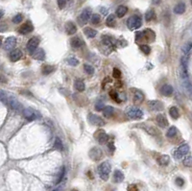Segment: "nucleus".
Listing matches in <instances>:
<instances>
[{"label": "nucleus", "instance_id": "obj_52", "mask_svg": "<svg viewBox=\"0 0 192 191\" xmlns=\"http://www.w3.org/2000/svg\"><path fill=\"white\" fill-rule=\"evenodd\" d=\"M108 145H109V148H110L111 151H114V145H113V141H110Z\"/></svg>", "mask_w": 192, "mask_h": 191}, {"label": "nucleus", "instance_id": "obj_23", "mask_svg": "<svg viewBox=\"0 0 192 191\" xmlns=\"http://www.w3.org/2000/svg\"><path fill=\"white\" fill-rule=\"evenodd\" d=\"M186 4L183 2H180L174 7V13H177V15H183L186 12Z\"/></svg>", "mask_w": 192, "mask_h": 191}, {"label": "nucleus", "instance_id": "obj_43", "mask_svg": "<svg viewBox=\"0 0 192 191\" xmlns=\"http://www.w3.org/2000/svg\"><path fill=\"white\" fill-rule=\"evenodd\" d=\"M8 97H9V94L5 91H3V90H0V101H3L7 103V100H8Z\"/></svg>", "mask_w": 192, "mask_h": 191}, {"label": "nucleus", "instance_id": "obj_37", "mask_svg": "<svg viewBox=\"0 0 192 191\" xmlns=\"http://www.w3.org/2000/svg\"><path fill=\"white\" fill-rule=\"evenodd\" d=\"M192 49V42H187L184 46H183V48H181V51H183V55H186L189 53L190 50Z\"/></svg>", "mask_w": 192, "mask_h": 191}, {"label": "nucleus", "instance_id": "obj_28", "mask_svg": "<svg viewBox=\"0 0 192 191\" xmlns=\"http://www.w3.org/2000/svg\"><path fill=\"white\" fill-rule=\"evenodd\" d=\"M134 91V101L135 102H142L143 99H144V95L143 93L140 91V90H137V89H135L132 90Z\"/></svg>", "mask_w": 192, "mask_h": 191}, {"label": "nucleus", "instance_id": "obj_34", "mask_svg": "<svg viewBox=\"0 0 192 191\" xmlns=\"http://www.w3.org/2000/svg\"><path fill=\"white\" fill-rule=\"evenodd\" d=\"M177 133H178V130H177L176 127H174V126L173 127H170L169 130L167 131V133H166V137H169V138H172V137H174L177 134Z\"/></svg>", "mask_w": 192, "mask_h": 191}, {"label": "nucleus", "instance_id": "obj_24", "mask_svg": "<svg viewBox=\"0 0 192 191\" xmlns=\"http://www.w3.org/2000/svg\"><path fill=\"white\" fill-rule=\"evenodd\" d=\"M74 86H75V88L77 91H79V92H83V91H85V89H86V85H85V83H84L83 80L81 79H77L75 83H74Z\"/></svg>", "mask_w": 192, "mask_h": 191}, {"label": "nucleus", "instance_id": "obj_42", "mask_svg": "<svg viewBox=\"0 0 192 191\" xmlns=\"http://www.w3.org/2000/svg\"><path fill=\"white\" fill-rule=\"evenodd\" d=\"M140 50L146 55H149L150 53H151V48H150L149 45H146V44L140 45Z\"/></svg>", "mask_w": 192, "mask_h": 191}, {"label": "nucleus", "instance_id": "obj_45", "mask_svg": "<svg viewBox=\"0 0 192 191\" xmlns=\"http://www.w3.org/2000/svg\"><path fill=\"white\" fill-rule=\"evenodd\" d=\"M64 173H65V168L62 167V170L60 171V173H59V176L57 178V180H56V183H59L62 180V178H64Z\"/></svg>", "mask_w": 192, "mask_h": 191}, {"label": "nucleus", "instance_id": "obj_35", "mask_svg": "<svg viewBox=\"0 0 192 191\" xmlns=\"http://www.w3.org/2000/svg\"><path fill=\"white\" fill-rule=\"evenodd\" d=\"M156 17V13L155 12L153 11V10H149V11L146 12L145 13V19H146V21H151V20H153L154 18Z\"/></svg>", "mask_w": 192, "mask_h": 191}, {"label": "nucleus", "instance_id": "obj_56", "mask_svg": "<svg viewBox=\"0 0 192 191\" xmlns=\"http://www.w3.org/2000/svg\"><path fill=\"white\" fill-rule=\"evenodd\" d=\"M3 16H4V12H3V10H1V9H0V19L2 18V17H3Z\"/></svg>", "mask_w": 192, "mask_h": 191}, {"label": "nucleus", "instance_id": "obj_48", "mask_svg": "<svg viewBox=\"0 0 192 191\" xmlns=\"http://www.w3.org/2000/svg\"><path fill=\"white\" fill-rule=\"evenodd\" d=\"M104 104L102 102H98V103H96L95 104V110H98V112H101V110H104Z\"/></svg>", "mask_w": 192, "mask_h": 191}, {"label": "nucleus", "instance_id": "obj_30", "mask_svg": "<svg viewBox=\"0 0 192 191\" xmlns=\"http://www.w3.org/2000/svg\"><path fill=\"white\" fill-rule=\"evenodd\" d=\"M128 12V8L126 6H119L116 10V16L118 17H123Z\"/></svg>", "mask_w": 192, "mask_h": 191}, {"label": "nucleus", "instance_id": "obj_53", "mask_svg": "<svg viewBox=\"0 0 192 191\" xmlns=\"http://www.w3.org/2000/svg\"><path fill=\"white\" fill-rule=\"evenodd\" d=\"M7 80L4 76H0V83H6Z\"/></svg>", "mask_w": 192, "mask_h": 191}, {"label": "nucleus", "instance_id": "obj_51", "mask_svg": "<svg viewBox=\"0 0 192 191\" xmlns=\"http://www.w3.org/2000/svg\"><path fill=\"white\" fill-rule=\"evenodd\" d=\"M128 191H138L137 186L135 185H131L128 186Z\"/></svg>", "mask_w": 192, "mask_h": 191}, {"label": "nucleus", "instance_id": "obj_4", "mask_svg": "<svg viewBox=\"0 0 192 191\" xmlns=\"http://www.w3.org/2000/svg\"><path fill=\"white\" fill-rule=\"evenodd\" d=\"M125 114H126L127 117L131 118V119H138V118L142 117L143 112L140 109H138V108L130 107L125 110Z\"/></svg>", "mask_w": 192, "mask_h": 191}, {"label": "nucleus", "instance_id": "obj_32", "mask_svg": "<svg viewBox=\"0 0 192 191\" xmlns=\"http://www.w3.org/2000/svg\"><path fill=\"white\" fill-rule=\"evenodd\" d=\"M55 69L54 66H52V65H49V64H45L43 66V69H41V71H43V75H48L50 74L51 72H53V70Z\"/></svg>", "mask_w": 192, "mask_h": 191}, {"label": "nucleus", "instance_id": "obj_9", "mask_svg": "<svg viewBox=\"0 0 192 191\" xmlns=\"http://www.w3.org/2000/svg\"><path fill=\"white\" fill-rule=\"evenodd\" d=\"M38 44H40V40H38V37H33L32 39H30V40L28 41L27 46H26L28 52H29L30 54H33L35 52V50L38 48Z\"/></svg>", "mask_w": 192, "mask_h": 191}, {"label": "nucleus", "instance_id": "obj_57", "mask_svg": "<svg viewBox=\"0 0 192 191\" xmlns=\"http://www.w3.org/2000/svg\"><path fill=\"white\" fill-rule=\"evenodd\" d=\"M2 40H3V37H0V47H1V45H2Z\"/></svg>", "mask_w": 192, "mask_h": 191}, {"label": "nucleus", "instance_id": "obj_47", "mask_svg": "<svg viewBox=\"0 0 192 191\" xmlns=\"http://www.w3.org/2000/svg\"><path fill=\"white\" fill-rule=\"evenodd\" d=\"M110 95H111V99L113 100H114V101H116L117 103H120V100H119V97H118V94L116 92H114V91H111L110 92Z\"/></svg>", "mask_w": 192, "mask_h": 191}, {"label": "nucleus", "instance_id": "obj_2", "mask_svg": "<svg viewBox=\"0 0 192 191\" xmlns=\"http://www.w3.org/2000/svg\"><path fill=\"white\" fill-rule=\"evenodd\" d=\"M23 115L26 118L27 120L32 121V120H36V119H40L41 118V114L40 112L32 109V108H27V109L23 110Z\"/></svg>", "mask_w": 192, "mask_h": 191}, {"label": "nucleus", "instance_id": "obj_36", "mask_svg": "<svg viewBox=\"0 0 192 191\" xmlns=\"http://www.w3.org/2000/svg\"><path fill=\"white\" fill-rule=\"evenodd\" d=\"M106 23L108 26L110 27H113L114 26V23H115V16L114 15H109L106 19Z\"/></svg>", "mask_w": 192, "mask_h": 191}, {"label": "nucleus", "instance_id": "obj_17", "mask_svg": "<svg viewBox=\"0 0 192 191\" xmlns=\"http://www.w3.org/2000/svg\"><path fill=\"white\" fill-rule=\"evenodd\" d=\"M65 32L67 35H74L77 32V27L72 21H67L65 23Z\"/></svg>", "mask_w": 192, "mask_h": 191}, {"label": "nucleus", "instance_id": "obj_10", "mask_svg": "<svg viewBox=\"0 0 192 191\" xmlns=\"http://www.w3.org/2000/svg\"><path fill=\"white\" fill-rule=\"evenodd\" d=\"M148 108L151 110H156V112H159V110H162L164 105L162 101H159V100H150L147 103Z\"/></svg>", "mask_w": 192, "mask_h": 191}, {"label": "nucleus", "instance_id": "obj_58", "mask_svg": "<svg viewBox=\"0 0 192 191\" xmlns=\"http://www.w3.org/2000/svg\"><path fill=\"white\" fill-rule=\"evenodd\" d=\"M54 191H59V188H56V189H55Z\"/></svg>", "mask_w": 192, "mask_h": 191}, {"label": "nucleus", "instance_id": "obj_13", "mask_svg": "<svg viewBox=\"0 0 192 191\" xmlns=\"http://www.w3.org/2000/svg\"><path fill=\"white\" fill-rule=\"evenodd\" d=\"M34 30V26L31 21H27L24 24H22L21 26H20V28L18 29V32L22 35H26V34H29L31 32H33Z\"/></svg>", "mask_w": 192, "mask_h": 191}, {"label": "nucleus", "instance_id": "obj_31", "mask_svg": "<svg viewBox=\"0 0 192 191\" xmlns=\"http://www.w3.org/2000/svg\"><path fill=\"white\" fill-rule=\"evenodd\" d=\"M169 114L171 117L174 118V119H178V118L180 117V112L177 107H171L169 110Z\"/></svg>", "mask_w": 192, "mask_h": 191}, {"label": "nucleus", "instance_id": "obj_44", "mask_svg": "<svg viewBox=\"0 0 192 191\" xmlns=\"http://www.w3.org/2000/svg\"><path fill=\"white\" fill-rule=\"evenodd\" d=\"M183 165L186 166V167H192V157H187L183 159Z\"/></svg>", "mask_w": 192, "mask_h": 191}, {"label": "nucleus", "instance_id": "obj_18", "mask_svg": "<svg viewBox=\"0 0 192 191\" xmlns=\"http://www.w3.org/2000/svg\"><path fill=\"white\" fill-rule=\"evenodd\" d=\"M32 55L35 60H38V61H43L45 58V52L43 48H37Z\"/></svg>", "mask_w": 192, "mask_h": 191}, {"label": "nucleus", "instance_id": "obj_12", "mask_svg": "<svg viewBox=\"0 0 192 191\" xmlns=\"http://www.w3.org/2000/svg\"><path fill=\"white\" fill-rule=\"evenodd\" d=\"M95 137L97 138V140L100 144H105L109 141V135L106 134V132L103 130H99L96 132Z\"/></svg>", "mask_w": 192, "mask_h": 191}, {"label": "nucleus", "instance_id": "obj_14", "mask_svg": "<svg viewBox=\"0 0 192 191\" xmlns=\"http://www.w3.org/2000/svg\"><path fill=\"white\" fill-rule=\"evenodd\" d=\"M103 153L100 150L99 148L97 147H93L91 150L89 151V158L92 159V161H99V159L102 158Z\"/></svg>", "mask_w": 192, "mask_h": 191}, {"label": "nucleus", "instance_id": "obj_25", "mask_svg": "<svg viewBox=\"0 0 192 191\" xmlns=\"http://www.w3.org/2000/svg\"><path fill=\"white\" fill-rule=\"evenodd\" d=\"M70 44H71L72 48L77 49V48H80L83 45V41L81 40V39H80L79 37H72V39H71Z\"/></svg>", "mask_w": 192, "mask_h": 191}, {"label": "nucleus", "instance_id": "obj_33", "mask_svg": "<svg viewBox=\"0 0 192 191\" xmlns=\"http://www.w3.org/2000/svg\"><path fill=\"white\" fill-rule=\"evenodd\" d=\"M66 62H67V64L69 65H71V66H76V65H78L80 64V62H79L78 59L75 58V57H73V56L68 57L67 59H66Z\"/></svg>", "mask_w": 192, "mask_h": 191}, {"label": "nucleus", "instance_id": "obj_26", "mask_svg": "<svg viewBox=\"0 0 192 191\" xmlns=\"http://www.w3.org/2000/svg\"><path fill=\"white\" fill-rule=\"evenodd\" d=\"M181 83H183V86L184 89H186V91L189 93V94L192 95V84L190 83L189 79H188V78L181 79Z\"/></svg>", "mask_w": 192, "mask_h": 191}, {"label": "nucleus", "instance_id": "obj_16", "mask_svg": "<svg viewBox=\"0 0 192 191\" xmlns=\"http://www.w3.org/2000/svg\"><path fill=\"white\" fill-rule=\"evenodd\" d=\"M23 56V54H22V52L21 50H19V49H15L13 51L11 52V54H10V60H11L12 62H17V61H19L20 59L22 58Z\"/></svg>", "mask_w": 192, "mask_h": 191}, {"label": "nucleus", "instance_id": "obj_60", "mask_svg": "<svg viewBox=\"0 0 192 191\" xmlns=\"http://www.w3.org/2000/svg\"><path fill=\"white\" fill-rule=\"evenodd\" d=\"M191 3H192V0H191Z\"/></svg>", "mask_w": 192, "mask_h": 191}, {"label": "nucleus", "instance_id": "obj_46", "mask_svg": "<svg viewBox=\"0 0 192 191\" xmlns=\"http://www.w3.org/2000/svg\"><path fill=\"white\" fill-rule=\"evenodd\" d=\"M113 76L114 79H119L121 77V71L118 68H113Z\"/></svg>", "mask_w": 192, "mask_h": 191}, {"label": "nucleus", "instance_id": "obj_19", "mask_svg": "<svg viewBox=\"0 0 192 191\" xmlns=\"http://www.w3.org/2000/svg\"><path fill=\"white\" fill-rule=\"evenodd\" d=\"M139 127L142 128V129L144 130L146 133H148L149 134H151V135H156V134H158V133H159L158 130H157L155 127L150 126V125H147V124H141Z\"/></svg>", "mask_w": 192, "mask_h": 191}, {"label": "nucleus", "instance_id": "obj_55", "mask_svg": "<svg viewBox=\"0 0 192 191\" xmlns=\"http://www.w3.org/2000/svg\"><path fill=\"white\" fill-rule=\"evenodd\" d=\"M101 12L103 13V15H107V13H108V10L107 9H102V10H101Z\"/></svg>", "mask_w": 192, "mask_h": 191}, {"label": "nucleus", "instance_id": "obj_38", "mask_svg": "<svg viewBox=\"0 0 192 191\" xmlns=\"http://www.w3.org/2000/svg\"><path fill=\"white\" fill-rule=\"evenodd\" d=\"M84 68H85V71L86 72V74H89V75L94 74V67L92 66V65L86 64H84Z\"/></svg>", "mask_w": 192, "mask_h": 191}, {"label": "nucleus", "instance_id": "obj_1", "mask_svg": "<svg viewBox=\"0 0 192 191\" xmlns=\"http://www.w3.org/2000/svg\"><path fill=\"white\" fill-rule=\"evenodd\" d=\"M111 171V166L110 164V162H108V161L102 162L98 166V174H99V177L103 180H109Z\"/></svg>", "mask_w": 192, "mask_h": 191}, {"label": "nucleus", "instance_id": "obj_27", "mask_svg": "<svg viewBox=\"0 0 192 191\" xmlns=\"http://www.w3.org/2000/svg\"><path fill=\"white\" fill-rule=\"evenodd\" d=\"M84 33H85V35L89 39H93V37L97 36V31L90 28V27H86V28L84 29Z\"/></svg>", "mask_w": 192, "mask_h": 191}, {"label": "nucleus", "instance_id": "obj_8", "mask_svg": "<svg viewBox=\"0 0 192 191\" xmlns=\"http://www.w3.org/2000/svg\"><path fill=\"white\" fill-rule=\"evenodd\" d=\"M188 153H189V146L187 144H183L174 152V157L179 159L184 157V156H186Z\"/></svg>", "mask_w": 192, "mask_h": 191}, {"label": "nucleus", "instance_id": "obj_15", "mask_svg": "<svg viewBox=\"0 0 192 191\" xmlns=\"http://www.w3.org/2000/svg\"><path fill=\"white\" fill-rule=\"evenodd\" d=\"M156 121L159 126L162 128H165L168 126V120H167V118L163 114H158L156 117Z\"/></svg>", "mask_w": 192, "mask_h": 191}, {"label": "nucleus", "instance_id": "obj_20", "mask_svg": "<svg viewBox=\"0 0 192 191\" xmlns=\"http://www.w3.org/2000/svg\"><path fill=\"white\" fill-rule=\"evenodd\" d=\"M173 86H170V85H164L162 86V88H160V92H162V95L164 96H171L173 94Z\"/></svg>", "mask_w": 192, "mask_h": 191}, {"label": "nucleus", "instance_id": "obj_39", "mask_svg": "<svg viewBox=\"0 0 192 191\" xmlns=\"http://www.w3.org/2000/svg\"><path fill=\"white\" fill-rule=\"evenodd\" d=\"M54 147L56 149H58V150H64V144H62V141L59 137L56 138L55 143H54Z\"/></svg>", "mask_w": 192, "mask_h": 191}, {"label": "nucleus", "instance_id": "obj_6", "mask_svg": "<svg viewBox=\"0 0 192 191\" xmlns=\"http://www.w3.org/2000/svg\"><path fill=\"white\" fill-rule=\"evenodd\" d=\"M7 103L9 104L10 107H11L13 110H16V112H23L24 109H23L22 105H21V104H20L18 101H17V100H16L13 96L9 95L8 100H7Z\"/></svg>", "mask_w": 192, "mask_h": 191}, {"label": "nucleus", "instance_id": "obj_54", "mask_svg": "<svg viewBox=\"0 0 192 191\" xmlns=\"http://www.w3.org/2000/svg\"><path fill=\"white\" fill-rule=\"evenodd\" d=\"M160 1H162V0H153V3H154V4H156V5H158L160 3Z\"/></svg>", "mask_w": 192, "mask_h": 191}, {"label": "nucleus", "instance_id": "obj_11", "mask_svg": "<svg viewBox=\"0 0 192 191\" xmlns=\"http://www.w3.org/2000/svg\"><path fill=\"white\" fill-rule=\"evenodd\" d=\"M16 37H9L6 39L3 47H4L5 50L9 51V50L13 49V48L16 47Z\"/></svg>", "mask_w": 192, "mask_h": 191}, {"label": "nucleus", "instance_id": "obj_7", "mask_svg": "<svg viewBox=\"0 0 192 191\" xmlns=\"http://www.w3.org/2000/svg\"><path fill=\"white\" fill-rule=\"evenodd\" d=\"M88 121L89 122L93 125V126H98V127H102L105 125V121L101 118L100 116L96 115V114L90 113L88 116Z\"/></svg>", "mask_w": 192, "mask_h": 191}, {"label": "nucleus", "instance_id": "obj_22", "mask_svg": "<svg viewBox=\"0 0 192 191\" xmlns=\"http://www.w3.org/2000/svg\"><path fill=\"white\" fill-rule=\"evenodd\" d=\"M169 161H170V158H169V156H167V155H160L159 157L157 158V162H158L159 165L165 166L168 164Z\"/></svg>", "mask_w": 192, "mask_h": 191}, {"label": "nucleus", "instance_id": "obj_3", "mask_svg": "<svg viewBox=\"0 0 192 191\" xmlns=\"http://www.w3.org/2000/svg\"><path fill=\"white\" fill-rule=\"evenodd\" d=\"M141 25H142V20L138 16H132L131 17H129L128 20H127L128 28L132 31L140 28Z\"/></svg>", "mask_w": 192, "mask_h": 191}, {"label": "nucleus", "instance_id": "obj_29", "mask_svg": "<svg viewBox=\"0 0 192 191\" xmlns=\"http://www.w3.org/2000/svg\"><path fill=\"white\" fill-rule=\"evenodd\" d=\"M113 112H114V109L111 106L105 107L103 110V114H104V116H106V117H111Z\"/></svg>", "mask_w": 192, "mask_h": 191}, {"label": "nucleus", "instance_id": "obj_59", "mask_svg": "<svg viewBox=\"0 0 192 191\" xmlns=\"http://www.w3.org/2000/svg\"><path fill=\"white\" fill-rule=\"evenodd\" d=\"M71 191H78V190H77V189H72Z\"/></svg>", "mask_w": 192, "mask_h": 191}, {"label": "nucleus", "instance_id": "obj_49", "mask_svg": "<svg viewBox=\"0 0 192 191\" xmlns=\"http://www.w3.org/2000/svg\"><path fill=\"white\" fill-rule=\"evenodd\" d=\"M58 6L60 9H64L65 5H66V0H57Z\"/></svg>", "mask_w": 192, "mask_h": 191}, {"label": "nucleus", "instance_id": "obj_50", "mask_svg": "<svg viewBox=\"0 0 192 191\" xmlns=\"http://www.w3.org/2000/svg\"><path fill=\"white\" fill-rule=\"evenodd\" d=\"M175 183H176V185L178 186H180V187L183 186V185H184V180H183V179H181V178H177L176 180H175Z\"/></svg>", "mask_w": 192, "mask_h": 191}, {"label": "nucleus", "instance_id": "obj_40", "mask_svg": "<svg viewBox=\"0 0 192 191\" xmlns=\"http://www.w3.org/2000/svg\"><path fill=\"white\" fill-rule=\"evenodd\" d=\"M90 21H91L92 24H95L96 25V24H98L101 21V17L98 13H94V15H92L91 17H90Z\"/></svg>", "mask_w": 192, "mask_h": 191}, {"label": "nucleus", "instance_id": "obj_5", "mask_svg": "<svg viewBox=\"0 0 192 191\" xmlns=\"http://www.w3.org/2000/svg\"><path fill=\"white\" fill-rule=\"evenodd\" d=\"M91 13H92V11L90 8H86L84 11L80 13V16L78 17V21L79 23L81 24V25H85V24L88 23V21L90 19V17H91Z\"/></svg>", "mask_w": 192, "mask_h": 191}, {"label": "nucleus", "instance_id": "obj_21", "mask_svg": "<svg viewBox=\"0 0 192 191\" xmlns=\"http://www.w3.org/2000/svg\"><path fill=\"white\" fill-rule=\"evenodd\" d=\"M124 174L123 172H121L120 170H115L114 173H113V182L116 183H122L124 180Z\"/></svg>", "mask_w": 192, "mask_h": 191}, {"label": "nucleus", "instance_id": "obj_41", "mask_svg": "<svg viewBox=\"0 0 192 191\" xmlns=\"http://www.w3.org/2000/svg\"><path fill=\"white\" fill-rule=\"evenodd\" d=\"M22 19H23V16L21 15V13H17L16 16L13 17V22L16 23V24H18L22 21Z\"/></svg>", "mask_w": 192, "mask_h": 191}]
</instances>
